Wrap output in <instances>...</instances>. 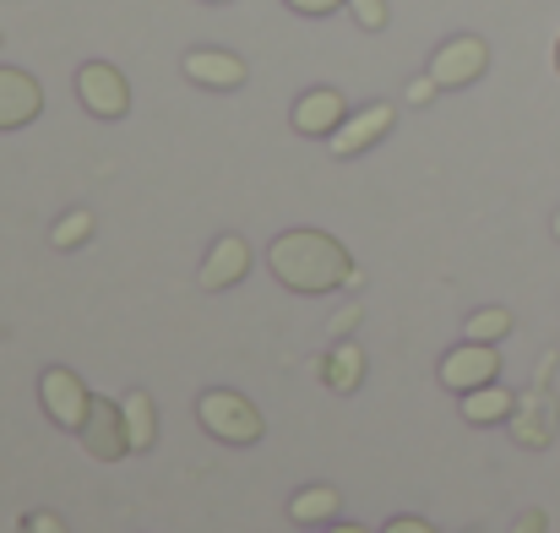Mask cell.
Segmentation results:
<instances>
[{
	"label": "cell",
	"instance_id": "obj_13",
	"mask_svg": "<svg viewBox=\"0 0 560 533\" xmlns=\"http://www.w3.org/2000/svg\"><path fill=\"white\" fill-rule=\"evenodd\" d=\"M186 77L207 93H240L245 88V60L234 49H190L186 55Z\"/></svg>",
	"mask_w": 560,
	"mask_h": 533
},
{
	"label": "cell",
	"instance_id": "obj_6",
	"mask_svg": "<svg viewBox=\"0 0 560 533\" xmlns=\"http://www.w3.org/2000/svg\"><path fill=\"white\" fill-rule=\"evenodd\" d=\"M77 441H82V452L98 457V463H120V457H131L126 408H120L115 397H98V392H93V414H88V425L77 430Z\"/></svg>",
	"mask_w": 560,
	"mask_h": 533
},
{
	"label": "cell",
	"instance_id": "obj_8",
	"mask_svg": "<svg viewBox=\"0 0 560 533\" xmlns=\"http://www.w3.org/2000/svg\"><path fill=\"white\" fill-rule=\"evenodd\" d=\"M435 375H441V386L446 392H474V386H490V381H501V349L495 344H457V349H446L441 364H435Z\"/></svg>",
	"mask_w": 560,
	"mask_h": 533
},
{
	"label": "cell",
	"instance_id": "obj_28",
	"mask_svg": "<svg viewBox=\"0 0 560 533\" xmlns=\"http://www.w3.org/2000/svg\"><path fill=\"white\" fill-rule=\"evenodd\" d=\"M327 533H371V529H360V523H332Z\"/></svg>",
	"mask_w": 560,
	"mask_h": 533
},
{
	"label": "cell",
	"instance_id": "obj_3",
	"mask_svg": "<svg viewBox=\"0 0 560 533\" xmlns=\"http://www.w3.org/2000/svg\"><path fill=\"white\" fill-rule=\"evenodd\" d=\"M38 403H44V414L55 419V430H82L88 425V414H93V386L77 375V370H66V364H49L44 375H38Z\"/></svg>",
	"mask_w": 560,
	"mask_h": 533
},
{
	"label": "cell",
	"instance_id": "obj_18",
	"mask_svg": "<svg viewBox=\"0 0 560 533\" xmlns=\"http://www.w3.org/2000/svg\"><path fill=\"white\" fill-rule=\"evenodd\" d=\"M93 229H98V218H93L88 207H71V212H60V218H55L49 245H55V251H82V245L93 240Z\"/></svg>",
	"mask_w": 560,
	"mask_h": 533
},
{
	"label": "cell",
	"instance_id": "obj_16",
	"mask_svg": "<svg viewBox=\"0 0 560 533\" xmlns=\"http://www.w3.org/2000/svg\"><path fill=\"white\" fill-rule=\"evenodd\" d=\"M120 408H126V430H131V452H148L153 441H159V403H153V392H126L120 397Z\"/></svg>",
	"mask_w": 560,
	"mask_h": 533
},
{
	"label": "cell",
	"instance_id": "obj_7",
	"mask_svg": "<svg viewBox=\"0 0 560 533\" xmlns=\"http://www.w3.org/2000/svg\"><path fill=\"white\" fill-rule=\"evenodd\" d=\"M556 425H560V408H556V397H550V381H534V386L517 397L512 419H506L512 441L528 447V452H545V447L556 441Z\"/></svg>",
	"mask_w": 560,
	"mask_h": 533
},
{
	"label": "cell",
	"instance_id": "obj_25",
	"mask_svg": "<svg viewBox=\"0 0 560 533\" xmlns=\"http://www.w3.org/2000/svg\"><path fill=\"white\" fill-rule=\"evenodd\" d=\"M512 533H550V518H545L539 507H528V512H517V523H512Z\"/></svg>",
	"mask_w": 560,
	"mask_h": 533
},
{
	"label": "cell",
	"instance_id": "obj_26",
	"mask_svg": "<svg viewBox=\"0 0 560 533\" xmlns=\"http://www.w3.org/2000/svg\"><path fill=\"white\" fill-rule=\"evenodd\" d=\"M381 533H435V523L430 518H392Z\"/></svg>",
	"mask_w": 560,
	"mask_h": 533
},
{
	"label": "cell",
	"instance_id": "obj_21",
	"mask_svg": "<svg viewBox=\"0 0 560 533\" xmlns=\"http://www.w3.org/2000/svg\"><path fill=\"white\" fill-rule=\"evenodd\" d=\"M435 93H441V82L424 71V77H413V82L402 88V104H408V109H424V104H435Z\"/></svg>",
	"mask_w": 560,
	"mask_h": 533
},
{
	"label": "cell",
	"instance_id": "obj_29",
	"mask_svg": "<svg viewBox=\"0 0 560 533\" xmlns=\"http://www.w3.org/2000/svg\"><path fill=\"white\" fill-rule=\"evenodd\" d=\"M556 77H560V38H556Z\"/></svg>",
	"mask_w": 560,
	"mask_h": 533
},
{
	"label": "cell",
	"instance_id": "obj_20",
	"mask_svg": "<svg viewBox=\"0 0 560 533\" xmlns=\"http://www.w3.org/2000/svg\"><path fill=\"white\" fill-rule=\"evenodd\" d=\"M349 11H354V22H360L365 33H381V27H386V16H392V11H386V0H349Z\"/></svg>",
	"mask_w": 560,
	"mask_h": 533
},
{
	"label": "cell",
	"instance_id": "obj_1",
	"mask_svg": "<svg viewBox=\"0 0 560 533\" xmlns=\"http://www.w3.org/2000/svg\"><path fill=\"white\" fill-rule=\"evenodd\" d=\"M349 251L343 240L322 234V229H283L267 245V273L289 289V294H332L349 278Z\"/></svg>",
	"mask_w": 560,
	"mask_h": 533
},
{
	"label": "cell",
	"instance_id": "obj_27",
	"mask_svg": "<svg viewBox=\"0 0 560 533\" xmlns=\"http://www.w3.org/2000/svg\"><path fill=\"white\" fill-rule=\"evenodd\" d=\"M343 289H349V294H360V289H365V267H349V278H343Z\"/></svg>",
	"mask_w": 560,
	"mask_h": 533
},
{
	"label": "cell",
	"instance_id": "obj_32",
	"mask_svg": "<svg viewBox=\"0 0 560 533\" xmlns=\"http://www.w3.org/2000/svg\"><path fill=\"white\" fill-rule=\"evenodd\" d=\"M468 533H485V529H468Z\"/></svg>",
	"mask_w": 560,
	"mask_h": 533
},
{
	"label": "cell",
	"instance_id": "obj_23",
	"mask_svg": "<svg viewBox=\"0 0 560 533\" xmlns=\"http://www.w3.org/2000/svg\"><path fill=\"white\" fill-rule=\"evenodd\" d=\"M22 533H71V529H66L55 512H27V518H22Z\"/></svg>",
	"mask_w": 560,
	"mask_h": 533
},
{
	"label": "cell",
	"instance_id": "obj_19",
	"mask_svg": "<svg viewBox=\"0 0 560 533\" xmlns=\"http://www.w3.org/2000/svg\"><path fill=\"white\" fill-rule=\"evenodd\" d=\"M463 338H468V344H501V338H512V311H506V305L474 311V316L463 322Z\"/></svg>",
	"mask_w": 560,
	"mask_h": 533
},
{
	"label": "cell",
	"instance_id": "obj_12",
	"mask_svg": "<svg viewBox=\"0 0 560 533\" xmlns=\"http://www.w3.org/2000/svg\"><path fill=\"white\" fill-rule=\"evenodd\" d=\"M44 115V88L38 77L16 71V66H0V131H22Z\"/></svg>",
	"mask_w": 560,
	"mask_h": 533
},
{
	"label": "cell",
	"instance_id": "obj_14",
	"mask_svg": "<svg viewBox=\"0 0 560 533\" xmlns=\"http://www.w3.org/2000/svg\"><path fill=\"white\" fill-rule=\"evenodd\" d=\"M512 408H517V392L501 386V381L474 386V392H457V414H463V425H506Z\"/></svg>",
	"mask_w": 560,
	"mask_h": 533
},
{
	"label": "cell",
	"instance_id": "obj_22",
	"mask_svg": "<svg viewBox=\"0 0 560 533\" xmlns=\"http://www.w3.org/2000/svg\"><path fill=\"white\" fill-rule=\"evenodd\" d=\"M289 11H300V16H332V11H343L349 0H283Z\"/></svg>",
	"mask_w": 560,
	"mask_h": 533
},
{
	"label": "cell",
	"instance_id": "obj_11",
	"mask_svg": "<svg viewBox=\"0 0 560 533\" xmlns=\"http://www.w3.org/2000/svg\"><path fill=\"white\" fill-rule=\"evenodd\" d=\"M343 120H349V99H343L338 88H311V93H300L294 109H289V126H294L300 137H322V142H327Z\"/></svg>",
	"mask_w": 560,
	"mask_h": 533
},
{
	"label": "cell",
	"instance_id": "obj_31",
	"mask_svg": "<svg viewBox=\"0 0 560 533\" xmlns=\"http://www.w3.org/2000/svg\"><path fill=\"white\" fill-rule=\"evenodd\" d=\"M207 5H229V0H207Z\"/></svg>",
	"mask_w": 560,
	"mask_h": 533
},
{
	"label": "cell",
	"instance_id": "obj_5",
	"mask_svg": "<svg viewBox=\"0 0 560 533\" xmlns=\"http://www.w3.org/2000/svg\"><path fill=\"white\" fill-rule=\"evenodd\" d=\"M77 99L93 120H126L131 115V82L109 60H88L77 71Z\"/></svg>",
	"mask_w": 560,
	"mask_h": 533
},
{
	"label": "cell",
	"instance_id": "obj_15",
	"mask_svg": "<svg viewBox=\"0 0 560 533\" xmlns=\"http://www.w3.org/2000/svg\"><path fill=\"white\" fill-rule=\"evenodd\" d=\"M322 381H327L332 392H343V397H349V392H360V381H365V349H360V344H349V338H343V344H332V355L322 359Z\"/></svg>",
	"mask_w": 560,
	"mask_h": 533
},
{
	"label": "cell",
	"instance_id": "obj_2",
	"mask_svg": "<svg viewBox=\"0 0 560 533\" xmlns=\"http://www.w3.org/2000/svg\"><path fill=\"white\" fill-rule=\"evenodd\" d=\"M196 425H201L212 441H223V447H256V441L267 436L261 408H256L245 392H234V386H207V392L196 397Z\"/></svg>",
	"mask_w": 560,
	"mask_h": 533
},
{
	"label": "cell",
	"instance_id": "obj_4",
	"mask_svg": "<svg viewBox=\"0 0 560 533\" xmlns=\"http://www.w3.org/2000/svg\"><path fill=\"white\" fill-rule=\"evenodd\" d=\"M485 71H490V44H485L479 33H457V38H446V44L430 55V77L441 82V93L474 88Z\"/></svg>",
	"mask_w": 560,
	"mask_h": 533
},
{
	"label": "cell",
	"instance_id": "obj_10",
	"mask_svg": "<svg viewBox=\"0 0 560 533\" xmlns=\"http://www.w3.org/2000/svg\"><path fill=\"white\" fill-rule=\"evenodd\" d=\"M245 273H250V245H245L240 234H218V240L207 245V256H201L196 283H201L207 294H229L234 283H245Z\"/></svg>",
	"mask_w": 560,
	"mask_h": 533
},
{
	"label": "cell",
	"instance_id": "obj_9",
	"mask_svg": "<svg viewBox=\"0 0 560 533\" xmlns=\"http://www.w3.org/2000/svg\"><path fill=\"white\" fill-rule=\"evenodd\" d=\"M397 126V104H365L360 115H349L332 137H327V148H332V159H360V153H371L375 142H386V131Z\"/></svg>",
	"mask_w": 560,
	"mask_h": 533
},
{
	"label": "cell",
	"instance_id": "obj_17",
	"mask_svg": "<svg viewBox=\"0 0 560 533\" xmlns=\"http://www.w3.org/2000/svg\"><path fill=\"white\" fill-rule=\"evenodd\" d=\"M338 507H343V496H338L332 485H305V490L289 501V518H294L300 529H316V523H332Z\"/></svg>",
	"mask_w": 560,
	"mask_h": 533
},
{
	"label": "cell",
	"instance_id": "obj_30",
	"mask_svg": "<svg viewBox=\"0 0 560 533\" xmlns=\"http://www.w3.org/2000/svg\"><path fill=\"white\" fill-rule=\"evenodd\" d=\"M556 240H560V212H556Z\"/></svg>",
	"mask_w": 560,
	"mask_h": 533
},
{
	"label": "cell",
	"instance_id": "obj_24",
	"mask_svg": "<svg viewBox=\"0 0 560 533\" xmlns=\"http://www.w3.org/2000/svg\"><path fill=\"white\" fill-rule=\"evenodd\" d=\"M354 327H360V305H349V311H338V316H332V333H327V338H332V344H343V338H349Z\"/></svg>",
	"mask_w": 560,
	"mask_h": 533
}]
</instances>
